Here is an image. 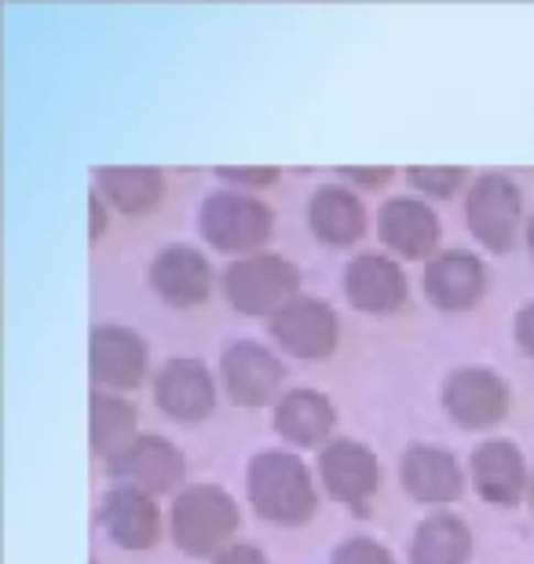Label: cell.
<instances>
[{
    "label": "cell",
    "mask_w": 534,
    "mask_h": 564,
    "mask_svg": "<svg viewBox=\"0 0 534 564\" xmlns=\"http://www.w3.org/2000/svg\"><path fill=\"white\" fill-rule=\"evenodd\" d=\"M443 408L465 429H491L505 419L509 389L505 381L487 367H461L443 386Z\"/></svg>",
    "instance_id": "6"
},
{
    "label": "cell",
    "mask_w": 534,
    "mask_h": 564,
    "mask_svg": "<svg viewBox=\"0 0 534 564\" xmlns=\"http://www.w3.org/2000/svg\"><path fill=\"white\" fill-rule=\"evenodd\" d=\"M220 176H227L231 184H257V187H268V184H275L279 169H220Z\"/></svg>",
    "instance_id": "27"
},
{
    "label": "cell",
    "mask_w": 534,
    "mask_h": 564,
    "mask_svg": "<svg viewBox=\"0 0 534 564\" xmlns=\"http://www.w3.org/2000/svg\"><path fill=\"white\" fill-rule=\"evenodd\" d=\"M520 220H524V202H520V191L509 176L487 173L469 187V198H465V224H469V231L487 250H494V253L513 250L516 235H520Z\"/></svg>",
    "instance_id": "4"
},
{
    "label": "cell",
    "mask_w": 534,
    "mask_h": 564,
    "mask_svg": "<svg viewBox=\"0 0 534 564\" xmlns=\"http://www.w3.org/2000/svg\"><path fill=\"white\" fill-rule=\"evenodd\" d=\"M403 488L414 495L417 502L443 506L454 502L465 491V473L450 451L439 447H411L403 455Z\"/></svg>",
    "instance_id": "17"
},
{
    "label": "cell",
    "mask_w": 534,
    "mask_h": 564,
    "mask_svg": "<svg viewBox=\"0 0 534 564\" xmlns=\"http://www.w3.org/2000/svg\"><path fill=\"white\" fill-rule=\"evenodd\" d=\"M151 286L157 297L176 308H195L209 297V261L195 246H168L154 257Z\"/></svg>",
    "instance_id": "16"
},
{
    "label": "cell",
    "mask_w": 534,
    "mask_h": 564,
    "mask_svg": "<svg viewBox=\"0 0 534 564\" xmlns=\"http://www.w3.org/2000/svg\"><path fill=\"white\" fill-rule=\"evenodd\" d=\"M154 400L168 419L201 422L216 400L206 364H198V359H173V364H165L154 381Z\"/></svg>",
    "instance_id": "14"
},
{
    "label": "cell",
    "mask_w": 534,
    "mask_h": 564,
    "mask_svg": "<svg viewBox=\"0 0 534 564\" xmlns=\"http://www.w3.org/2000/svg\"><path fill=\"white\" fill-rule=\"evenodd\" d=\"M334 403H329L323 392L315 389H297L290 392V397L279 400L275 408V429L282 440H290V444L297 447H315L323 444V440L334 433Z\"/></svg>",
    "instance_id": "20"
},
{
    "label": "cell",
    "mask_w": 534,
    "mask_h": 564,
    "mask_svg": "<svg viewBox=\"0 0 534 564\" xmlns=\"http://www.w3.org/2000/svg\"><path fill=\"white\" fill-rule=\"evenodd\" d=\"M516 341L534 359V304L520 308V315H516Z\"/></svg>",
    "instance_id": "28"
},
{
    "label": "cell",
    "mask_w": 534,
    "mask_h": 564,
    "mask_svg": "<svg viewBox=\"0 0 534 564\" xmlns=\"http://www.w3.org/2000/svg\"><path fill=\"white\" fill-rule=\"evenodd\" d=\"M329 564H395V561L389 550L381 543H373V539H348Z\"/></svg>",
    "instance_id": "26"
},
{
    "label": "cell",
    "mask_w": 534,
    "mask_h": 564,
    "mask_svg": "<svg viewBox=\"0 0 534 564\" xmlns=\"http://www.w3.org/2000/svg\"><path fill=\"white\" fill-rule=\"evenodd\" d=\"M224 370V386L238 408H264L275 397L286 370L264 345L257 341H235L220 359Z\"/></svg>",
    "instance_id": "9"
},
{
    "label": "cell",
    "mask_w": 534,
    "mask_h": 564,
    "mask_svg": "<svg viewBox=\"0 0 534 564\" xmlns=\"http://www.w3.org/2000/svg\"><path fill=\"white\" fill-rule=\"evenodd\" d=\"M531 502H534V484H531Z\"/></svg>",
    "instance_id": "32"
},
{
    "label": "cell",
    "mask_w": 534,
    "mask_h": 564,
    "mask_svg": "<svg viewBox=\"0 0 534 564\" xmlns=\"http://www.w3.org/2000/svg\"><path fill=\"white\" fill-rule=\"evenodd\" d=\"M472 488L494 506H516L527 491V466L516 444L509 440H487L472 451L469 462Z\"/></svg>",
    "instance_id": "12"
},
{
    "label": "cell",
    "mask_w": 534,
    "mask_h": 564,
    "mask_svg": "<svg viewBox=\"0 0 534 564\" xmlns=\"http://www.w3.org/2000/svg\"><path fill=\"white\" fill-rule=\"evenodd\" d=\"M378 228H381V239L392 246L400 257H428L432 250L439 246V220L432 206L417 198H392L381 206V217H378Z\"/></svg>",
    "instance_id": "18"
},
{
    "label": "cell",
    "mask_w": 534,
    "mask_h": 564,
    "mask_svg": "<svg viewBox=\"0 0 534 564\" xmlns=\"http://www.w3.org/2000/svg\"><path fill=\"white\" fill-rule=\"evenodd\" d=\"M249 499L257 513L275 524H304L315 513L312 473L290 451H264L249 462Z\"/></svg>",
    "instance_id": "1"
},
{
    "label": "cell",
    "mask_w": 534,
    "mask_h": 564,
    "mask_svg": "<svg viewBox=\"0 0 534 564\" xmlns=\"http://www.w3.org/2000/svg\"><path fill=\"white\" fill-rule=\"evenodd\" d=\"M275 341L297 359H326L337 348V315L315 297H297L271 319Z\"/></svg>",
    "instance_id": "8"
},
{
    "label": "cell",
    "mask_w": 534,
    "mask_h": 564,
    "mask_svg": "<svg viewBox=\"0 0 534 564\" xmlns=\"http://www.w3.org/2000/svg\"><path fill=\"white\" fill-rule=\"evenodd\" d=\"M96 176H99L96 195L107 198L113 209L129 213V217L157 209V202L165 195L162 173L146 165H107V169H99Z\"/></svg>",
    "instance_id": "21"
},
{
    "label": "cell",
    "mask_w": 534,
    "mask_h": 564,
    "mask_svg": "<svg viewBox=\"0 0 534 564\" xmlns=\"http://www.w3.org/2000/svg\"><path fill=\"white\" fill-rule=\"evenodd\" d=\"M348 176L362 180V184H389L392 169H348Z\"/></svg>",
    "instance_id": "30"
},
{
    "label": "cell",
    "mask_w": 534,
    "mask_h": 564,
    "mask_svg": "<svg viewBox=\"0 0 534 564\" xmlns=\"http://www.w3.org/2000/svg\"><path fill=\"white\" fill-rule=\"evenodd\" d=\"M103 524L110 539L124 550H151L162 532V517L151 495L135 488H118L103 502Z\"/></svg>",
    "instance_id": "19"
},
{
    "label": "cell",
    "mask_w": 534,
    "mask_h": 564,
    "mask_svg": "<svg viewBox=\"0 0 534 564\" xmlns=\"http://www.w3.org/2000/svg\"><path fill=\"white\" fill-rule=\"evenodd\" d=\"M487 275L480 257L450 250L432 257V264L425 268V293L428 301L443 312H465L483 297Z\"/></svg>",
    "instance_id": "15"
},
{
    "label": "cell",
    "mask_w": 534,
    "mask_h": 564,
    "mask_svg": "<svg viewBox=\"0 0 534 564\" xmlns=\"http://www.w3.org/2000/svg\"><path fill=\"white\" fill-rule=\"evenodd\" d=\"M345 290L348 301L359 312L370 315H389L395 308H403L406 301V275L392 257L381 253H362L348 264L345 272Z\"/></svg>",
    "instance_id": "13"
},
{
    "label": "cell",
    "mask_w": 534,
    "mask_h": 564,
    "mask_svg": "<svg viewBox=\"0 0 534 564\" xmlns=\"http://www.w3.org/2000/svg\"><path fill=\"white\" fill-rule=\"evenodd\" d=\"M465 169L458 165H414L411 169V184L422 187L425 195H436V198H450L454 191L465 184Z\"/></svg>",
    "instance_id": "25"
},
{
    "label": "cell",
    "mask_w": 534,
    "mask_h": 564,
    "mask_svg": "<svg viewBox=\"0 0 534 564\" xmlns=\"http://www.w3.org/2000/svg\"><path fill=\"white\" fill-rule=\"evenodd\" d=\"M319 473L326 491L340 502H367L381 484V466L373 451L356 440H329L319 451Z\"/></svg>",
    "instance_id": "11"
},
{
    "label": "cell",
    "mask_w": 534,
    "mask_h": 564,
    "mask_svg": "<svg viewBox=\"0 0 534 564\" xmlns=\"http://www.w3.org/2000/svg\"><path fill=\"white\" fill-rule=\"evenodd\" d=\"M110 473L113 480H124V488L165 495L184 477V455L162 436H135L118 458H110Z\"/></svg>",
    "instance_id": "7"
},
{
    "label": "cell",
    "mask_w": 534,
    "mask_h": 564,
    "mask_svg": "<svg viewBox=\"0 0 534 564\" xmlns=\"http://www.w3.org/2000/svg\"><path fill=\"white\" fill-rule=\"evenodd\" d=\"M201 235L224 253H249L268 242L271 235V209L264 202L238 195V191H220L209 195L198 213Z\"/></svg>",
    "instance_id": "5"
},
{
    "label": "cell",
    "mask_w": 534,
    "mask_h": 564,
    "mask_svg": "<svg viewBox=\"0 0 534 564\" xmlns=\"http://www.w3.org/2000/svg\"><path fill=\"white\" fill-rule=\"evenodd\" d=\"M216 564H268V557L257 546H227Z\"/></svg>",
    "instance_id": "29"
},
{
    "label": "cell",
    "mask_w": 534,
    "mask_h": 564,
    "mask_svg": "<svg viewBox=\"0 0 534 564\" xmlns=\"http://www.w3.org/2000/svg\"><path fill=\"white\" fill-rule=\"evenodd\" d=\"M135 440V411L132 403H124L107 392L92 397V447L99 455L118 458L124 447Z\"/></svg>",
    "instance_id": "24"
},
{
    "label": "cell",
    "mask_w": 534,
    "mask_h": 564,
    "mask_svg": "<svg viewBox=\"0 0 534 564\" xmlns=\"http://www.w3.org/2000/svg\"><path fill=\"white\" fill-rule=\"evenodd\" d=\"M297 268L275 253H253L224 272L227 304L242 315H271L275 319L290 301H297Z\"/></svg>",
    "instance_id": "3"
},
{
    "label": "cell",
    "mask_w": 534,
    "mask_h": 564,
    "mask_svg": "<svg viewBox=\"0 0 534 564\" xmlns=\"http://www.w3.org/2000/svg\"><path fill=\"white\" fill-rule=\"evenodd\" d=\"M527 242H531V253H534V217H531V224H527Z\"/></svg>",
    "instance_id": "31"
},
{
    "label": "cell",
    "mask_w": 534,
    "mask_h": 564,
    "mask_svg": "<svg viewBox=\"0 0 534 564\" xmlns=\"http://www.w3.org/2000/svg\"><path fill=\"white\" fill-rule=\"evenodd\" d=\"M472 539L461 517L432 513L417 528L411 543V564H465L469 561Z\"/></svg>",
    "instance_id": "23"
},
{
    "label": "cell",
    "mask_w": 534,
    "mask_h": 564,
    "mask_svg": "<svg viewBox=\"0 0 534 564\" xmlns=\"http://www.w3.org/2000/svg\"><path fill=\"white\" fill-rule=\"evenodd\" d=\"M312 231L329 246H351L367 231V213L348 187H319L308 206Z\"/></svg>",
    "instance_id": "22"
},
{
    "label": "cell",
    "mask_w": 534,
    "mask_h": 564,
    "mask_svg": "<svg viewBox=\"0 0 534 564\" xmlns=\"http://www.w3.org/2000/svg\"><path fill=\"white\" fill-rule=\"evenodd\" d=\"M238 528V506L216 484H195L173 502V539L190 557L216 554ZM224 554V550H220Z\"/></svg>",
    "instance_id": "2"
},
{
    "label": "cell",
    "mask_w": 534,
    "mask_h": 564,
    "mask_svg": "<svg viewBox=\"0 0 534 564\" xmlns=\"http://www.w3.org/2000/svg\"><path fill=\"white\" fill-rule=\"evenodd\" d=\"M88 364H92L96 392L135 389L146 378V345L140 341V334L124 330V326H96Z\"/></svg>",
    "instance_id": "10"
}]
</instances>
